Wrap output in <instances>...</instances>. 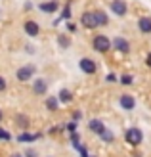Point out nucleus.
I'll use <instances>...</instances> for the list:
<instances>
[{"label": "nucleus", "mask_w": 151, "mask_h": 157, "mask_svg": "<svg viewBox=\"0 0 151 157\" xmlns=\"http://www.w3.org/2000/svg\"><path fill=\"white\" fill-rule=\"evenodd\" d=\"M124 138H126V142H128L130 146H140L142 144V140H144V134H142V130L140 128H136V127H132V128H128L126 130V134H124Z\"/></svg>", "instance_id": "f257e3e1"}, {"label": "nucleus", "mask_w": 151, "mask_h": 157, "mask_svg": "<svg viewBox=\"0 0 151 157\" xmlns=\"http://www.w3.org/2000/svg\"><path fill=\"white\" fill-rule=\"evenodd\" d=\"M94 50H98V52H109L111 48V40H109V36L105 35H98V36H94Z\"/></svg>", "instance_id": "f03ea898"}, {"label": "nucleus", "mask_w": 151, "mask_h": 157, "mask_svg": "<svg viewBox=\"0 0 151 157\" xmlns=\"http://www.w3.org/2000/svg\"><path fill=\"white\" fill-rule=\"evenodd\" d=\"M35 71H36V69H35L33 65H23V67L17 69L15 77H17V81H23V82H25V81H29V78H33Z\"/></svg>", "instance_id": "7ed1b4c3"}, {"label": "nucleus", "mask_w": 151, "mask_h": 157, "mask_svg": "<svg viewBox=\"0 0 151 157\" xmlns=\"http://www.w3.org/2000/svg\"><path fill=\"white\" fill-rule=\"evenodd\" d=\"M78 67H81L86 75H94V73H96V69H98L96 67V61L90 59V58H82L81 63H78Z\"/></svg>", "instance_id": "20e7f679"}, {"label": "nucleus", "mask_w": 151, "mask_h": 157, "mask_svg": "<svg viewBox=\"0 0 151 157\" xmlns=\"http://www.w3.org/2000/svg\"><path fill=\"white\" fill-rule=\"evenodd\" d=\"M81 23H82L84 27H88V29L98 27V21H96V15H94V12H84L82 17H81Z\"/></svg>", "instance_id": "39448f33"}, {"label": "nucleus", "mask_w": 151, "mask_h": 157, "mask_svg": "<svg viewBox=\"0 0 151 157\" xmlns=\"http://www.w3.org/2000/svg\"><path fill=\"white\" fill-rule=\"evenodd\" d=\"M25 33L29 36H36L38 33H40V27H38L36 21H25Z\"/></svg>", "instance_id": "423d86ee"}, {"label": "nucleus", "mask_w": 151, "mask_h": 157, "mask_svg": "<svg viewBox=\"0 0 151 157\" xmlns=\"http://www.w3.org/2000/svg\"><path fill=\"white\" fill-rule=\"evenodd\" d=\"M46 90H48V82H46L44 78H36L33 82V92L35 94H44Z\"/></svg>", "instance_id": "0eeeda50"}, {"label": "nucleus", "mask_w": 151, "mask_h": 157, "mask_svg": "<svg viewBox=\"0 0 151 157\" xmlns=\"http://www.w3.org/2000/svg\"><path fill=\"white\" fill-rule=\"evenodd\" d=\"M134 105H136V100H134V96H130V94H124V96H121V107H123V109H134Z\"/></svg>", "instance_id": "6e6552de"}, {"label": "nucleus", "mask_w": 151, "mask_h": 157, "mask_svg": "<svg viewBox=\"0 0 151 157\" xmlns=\"http://www.w3.org/2000/svg\"><path fill=\"white\" fill-rule=\"evenodd\" d=\"M88 128H90L92 132H96V134H101V132L105 130V124H103L100 119H90V123H88Z\"/></svg>", "instance_id": "1a4fd4ad"}, {"label": "nucleus", "mask_w": 151, "mask_h": 157, "mask_svg": "<svg viewBox=\"0 0 151 157\" xmlns=\"http://www.w3.org/2000/svg\"><path fill=\"white\" fill-rule=\"evenodd\" d=\"M113 46H115V48H117L119 52H124V54H126V52L130 50V44L126 42V40H124L123 36H117L115 40H113Z\"/></svg>", "instance_id": "9d476101"}, {"label": "nucleus", "mask_w": 151, "mask_h": 157, "mask_svg": "<svg viewBox=\"0 0 151 157\" xmlns=\"http://www.w3.org/2000/svg\"><path fill=\"white\" fill-rule=\"evenodd\" d=\"M111 10L117 15H124L126 13V4L121 2V0H113V2H111Z\"/></svg>", "instance_id": "9b49d317"}, {"label": "nucleus", "mask_w": 151, "mask_h": 157, "mask_svg": "<svg viewBox=\"0 0 151 157\" xmlns=\"http://www.w3.org/2000/svg\"><path fill=\"white\" fill-rule=\"evenodd\" d=\"M38 8H40V12H44V13H54L59 8V4L55 2V0H52V2H42Z\"/></svg>", "instance_id": "f8f14e48"}, {"label": "nucleus", "mask_w": 151, "mask_h": 157, "mask_svg": "<svg viewBox=\"0 0 151 157\" xmlns=\"http://www.w3.org/2000/svg\"><path fill=\"white\" fill-rule=\"evenodd\" d=\"M138 27H140L142 33H151V17H140Z\"/></svg>", "instance_id": "ddd939ff"}, {"label": "nucleus", "mask_w": 151, "mask_h": 157, "mask_svg": "<svg viewBox=\"0 0 151 157\" xmlns=\"http://www.w3.org/2000/svg\"><path fill=\"white\" fill-rule=\"evenodd\" d=\"M40 138V134H29V132H23L17 136V142H35V140Z\"/></svg>", "instance_id": "4468645a"}, {"label": "nucleus", "mask_w": 151, "mask_h": 157, "mask_svg": "<svg viewBox=\"0 0 151 157\" xmlns=\"http://www.w3.org/2000/svg\"><path fill=\"white\" fill-rule=\"evenodd\" d=\"M58 100H59V101H63V104H69V101L73 100V94H71L67 88H61V90H59V96H58Z\"/></svg>", "instance_id": "2eb2a0df"}, {"label": "nucleus", "mask_w": 151, "mask_h": 157, "mask_svg": "<svg viewBox=\"0 0 151 157\" xmlns=\"http://www.w3.org/2000/svg\"><path fill=\"white\" fill-rule=\"evenodd\" d=\"M94 15H96V21H98V25H107V13L105 12H101V10H96L94 12Z\"/></svg>", "instance_id": "dca6fc26"}, {"label": "nucleus", "mask_w": 151, "mask_h": 157, "mask_svg": "<svg viewBox=\"0 0 151 157\" xmlns=\"http://www.w3.org/2000/svg\"><path fill=\"white\" fill-rule=\"evenodd\" d=\"M100 136H101V140H103V142H107V144H109V142H113V140H115V134H113V132H111L109 128H105V130H103Z\"/></svg>", "instance_id": "f3484780"}, {"label": "nucleus", "mask_w": 151, "mask_h": 157, "mask_svg": "<svg viewBox=\"0 0 151 157\" xmlns=\"http://www.w3.org/2000/svg\"><path fill=\"white\" fill-rule=\"evenodd\" d=\"M46 107H48L50 111H55V109H58V98H48L46 100Z\"/></svg>", "instance_id": "a211bd4d"}, {"label": "nucleus", "mask_w": 151, "mask_h": 157, "mask_svg": "<svg viewBox=\"0 0 151 157\" xmlns=\"http://www.w3.org/2000/svg\"><path fill=\"white\" fill-rule=\"evenodd\" d=\"M58 44H59V46H63V48H67V46L71 44V40H69V36H65V35H61V36L58 38Z\"/></svg>", "instance_id": "6ab92c4d"}, {"label": "nucleus", "mask_w": 151, "mask_h": 157, "mask_svg": "<svg viewBox=\"0 0 151 157\" xmlns=\"http://www.w3.org/2000/svg\"><path fill=\"white\" fill-rule=\"evenodd\" d=\"M71 142H73V147L81 146V136H78L77 132H73V134H71Z\"/></svg>", "instance_id": "aec40b11"}, {"label": "nucleus", "mask_w": 151, "mask_h": 157, "mask_svg": "<svg viewBox=\"0 0 151 157\" xmlns=\"http://www.w3.org/2000/svg\"><path fill=\"white\" fill-rule=\"evenodd\" d=\"M75 150H77L78 153H81V157H96V155H90V153H88V151H86V150H84V147H82V146H77V147H75Z\"/></svg>", "instance_id": "412c9836"}, {"label": "nucleus", "mask_w": 151, "mask_h": 157, "mask_svg": "<svg viewBox=\"0 0 151 157\" xmlns=\"http://www.w3.org/2000/svg\"><path fill=\"white\" fill-rule=\"evenodd\" d=\"M121 82H123V84H132V82H134V77H132V75H123V77H121Z\"/></svg>", "instance_id": "4be33fe9"}, {"label": "nucleus", "mask_w": 151, "mask_h": 157, "mask_svg": "<svg viewBox=\"0 0 151 157\" xmlns=\"http://www.w3.org/2000/svg\"><path fill=\"white\" fill-rule=\"evenodd\" d=\"M15 121H17V123L21 124L23 128H27V123H29V121H27V117H23V115H17V117H15Z\"/></svg>", "instance_id": "5701e85b"}, {"label": "nucleus", "mask_w": 151, "mask_h": 157, "mask_svg": "<svg viewBox=\"0 0 151 157\" xmlns=\"http://www.w3.org/2000/svg\"><path fill=\"white\" fill-rule=\"evenodd\" d=\"M0 140H6V142H8V140H12V134H10V132H8V130L0 128Z\"/></svg>", "instance_id": "b1692460"}, {"label": "nucleus", "mask_w": 151, "mask_h": 157, "mask_svg": "<svg viewBox=\"0 0 151 157\" xmlns=\"http://www.w3.org/2000/svg\"><path fill=\"white\" fill-rule=\"evenodd\" d=\"M63 17H65V19H69L71 17V10H69V6H65V8H63V13H61V19Z\"/></svg>", "instance_id": "393cba45"}, {"label": "nucleus", "mask_w": 151, "mask_h": 157, "mask_svg": "<svg viewBox=\"0 0 151 157\" xmlns=\"http://www.w3.org/2000/svg\"><path fill=\"white\" fill-rule=\"evenodd\" d=\"M65 128H67V130L71 132V134H73V132H77V123H75V121H73V123H69Z\"/></svg>", "instance_id": "a878e982"}, {"label": "nucleus", "mask_w": 151, "mask_h": 157, "mask_svg": "<svg viewBox=\"0 0 151 157\" xmlns=\"http://www.w3.org/2000/svg\"><path fill=\"white\" fill-rule=\"evenodd\" d=\"M81 119H82V113H81V111H75V113H73V121L77 123V121H81Z\"/></svg>", "instance_id": "bb28decb"}, {"label": "nucleus", "mask_w": 151, "mask_h": 157, "mask_svg": "<svg viewBox=\"0 0 151 157\" xmlns=\"http://www.w3.org/2000/svg\"><path fill=\"white\" fill-rule=\"evenodd\" d=\"M105 81H107V82H115V81H117V77H115L113 73H109V75L105 77Z\"/></svg>", "instance_id": "cd10ccee"}, {"label": "nucleus", "mask_w": 151, "mask_h": 157, "mask_svg": "<svg viewBox=\"0 0 151 157\" xmlns=\"http://www.w3.org/2000/svg\"><path fill=\"white\" fill-rule=\"evenodd\" d=\"M25 157H36V151L35 150H27L25 151Z\"/></svg>", "instance_id": "c85d7f7f"}, {"label": "nucleus", "mask_w": 151, "mask_h": 157, "mask_svg": "<svg viewBox=\"0 0 151 157\" xmlns=\"http://www.w3.org/2000/svg\"><path fill=\"white\" fill-rule=\"evenodd\" d=\"M4 88H6V81H4V78H2V77H0V92H2Z\"/></svg>", "instance_id": "c756f323"}, {"label": "nucleus", "mask_w": 151, "mask_h": 157, "mask_svg": "<svg viewBox=\"0 0 151 157\" xmlns=\"http://www.w3.org/2000/svg\"><path fill=\"white\" fill-rule=\"evenodd\" d=\"M147 67H151V54L147 56Z\"/></svg>", "instance_id": "7c9ffc66"}, {"label": "nucleus", "mask_w": 151, "mask_h": 157, "mask_svg": "<svg viewBox=\"0 0 151 157\" xmlns=\"http://www.w3.org/2000/svg\"><path fill=\"white\" fill-rule=\"evenodd\" d=\"M12 157H23V155H19V153H13V155H12Z\"/></svg>", "instance_id": "2f4dec72"}, {"label": "nucleus", "mask_w": 151, "mask_h": 157, "mask_svg": "<svg viewBox=\"0 0 151 157\" xmlns=\"http://www.w3.org/2000/svg\"><path fill=\"white\" fill-rule=\"evenodd\" d=\"M0 121H2V109H0Z\"/></svg>", "instance_id": "473e14b6"}]
</instances>
